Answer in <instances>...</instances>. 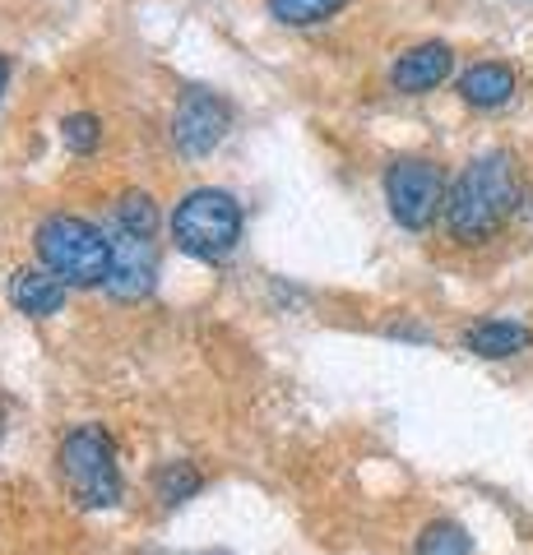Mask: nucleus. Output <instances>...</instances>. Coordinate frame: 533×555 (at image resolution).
I'll use <instances>...</instances> for the list:
<instances>
[{
  "instance_id": "nucleus-1",
  "label": "nucleus",
  "mask_w": 533,
  "mask_h": 555,
  "mask_svg": "<svg viewBox=\"0 0 533 555\" xmlns=\"http://www.w3.org/2000/svg\"><path fill=\"white\" fill-rule=\"evenodd\" d=\"M520 208V167L506 149L478 153V158L459 171L445 190V232L459 246H483L510 222V214Z\"/></svg>"
},
{
  "instance_id": "nucleus-2",
  "label": "nucleus",
  "mask_w": 533,
  "mask_h": 555,
  "mask_svg": "<svg viewBox=\"0 0 533 555\" xmlns=\"http://www.w3.org/2000/svg\"><path fill=\"white\" fill-rule=\"evenodd\" d=\"M56 473L79 509H116L126 495L122 467H116V444L102 422H84L65 430L56 449Z\"/></svg>"
},
{
  "instance_id": "nucleus-3",
  "label": "nucleus",
  "mask_w": 533,
  "mask_h": 555,
  "mask_svg": "<svg viewBox=\"0 0 533 555\" xmlns=\"http://www.w3.org/2000/svg\"><path fill=\"white\" fill-rule=\"evenodd\" d=\"M38 259L47 273H56L65 287H98L107 283L112 269V236H102L93 222L71 218V214H51L38 222Z\"/></svg>"
},
{
  "instance_id": "nucleus-4",
  "label": "nucleus",
  "mask_w": 533,
  "mask_h": 555,
  "mask_svg": "<svg viewBox=\"0 0 533 555\" xmlns=\"http://www.w3.org/2000/svg\"><path fill=\"white\" fill-rule=\"evenodd\" d=\"M172 241H177L181 255L214 264V259L232 255V246L242 241V204L228 190H191L172 214Z\"/></svg>"
},
{
  "instance_id": "nucleus-5",
  "label": "nucleus",
  "mask_w": 533,
  "mask_h": 555,
  "mask_svg": "<svg viewBox=\"0 0 533 555\" xmlns=\"http://www.w3.org/2000/svg\"><path fill=\"white\" fill-rule=\"evenodd\" d=\"M445 177L432 158H394L385 167V204L390 218L408 232H427L445 208Z\"/></svg>"
},
{
  "instance_id": "nucleus-6",
  "label": "nucleus",
  "mask_w": 533,
  "mask_h": 555,
  "mask_svg": "<svg viewBox=\"0 0 533 555\" xmlns=\"http://www.w3.org/2000/svg\"><path fill=\"white\" fill-rule=\"evenodd\" d=\"M228 126H232L228 102L218 93L191 89V93H181L177 112H172V144H177V153H186V158H210V153L223 144Z\"/></svg>"
},
{
  "instance_id": "nucleus-7",
  "label": "nucleus",
  "mask_w": 533,
  "mask_h": 555,
  "mask_svg": "<svg viewBox=\"0 0 533 555\" xmlns=\"http://www.w3.org/2000/svg\"><path fill=\"white\" fill-rule=\"evenodd\" d=\"M153 278H158V255H153L149 236H130L116 228L112 232V269H107V297L116 301H140L153 292Z\"/></svg>"
},
{
  "instance_id": "nucleus-8",
  "label": "nucleus",
  "mask_w": 533,
  "mask_h": 555,
  "mask_svg": "<svg viewBox=\"0 0 533 555\" xmlns=\"http://www.w3.org/2000/svg\"><path fill=\"white\" fill-rule=\"evenodd\" d=\"M450 69H455L450 42H418V47H408L404 56L394 61L390 83H394V93L418 98V93H432L436 83L450 79Z\"/></svg>"
},
{
  "instance_id": "nucleus-9",
  "label": "nucleus",
  "mask_w": 533,
  "mask_h": 555,
  "mask_svg": "<svg viewBox=\"0 0 533 555\" xmlns=\"http://www.w3.org/2000/svg\"><path fill=\"white\" fill-rule=\"evenodd\" d=\"M515 89H520V79H515V69L506 61H478L459 75V98L478 112L506 107V102L515 98Z\"/></svg>"
},
{
  "instance_id": "nucleus-10",
  "label": "nucleus",
  "mask_w": 533,
  "mask_h": 555,
  "mask_svg": "<svg viewBox=\"0 0 533 555\" xmlns=\"http://www.w3.org/2000/svg\"><path fill=\"white\" fill-rule=\"evenodd\" d=\"M10 306L20 310V315L47 320L65 306V283L47 269H14L10 273Z\"/></svg>"
},
{
  "instance_id": "nucleus-11",
  "label": "nucleus",
  "mask_w": 533,
  "mask_h": 555,
  "mask_svg": "<svg viewBox=\"0 0 533 555\" xmlns=\"http://www.w3.org/2000/svg\"><path fill=\"white\" fill-rule=\"evenodd\" d=\"M533 347V334L520 320H478L464 328V352L483 357V361H506V357H520Z\"/></svg>"
},
{
  "instance_id": "nucleus-12",
  "label": "nucleus",
  "mask_w": 533,
  "mask_h": 555,
  "mask_svg": "<svg viewBox=\"0 0 533 555\" xmlns=\"http://www.w3.org/2000/svg\"><path fill=\"white\" fill-rule=\"evenodd\" d=\"M200 491H204V473L186 459H172L153 473V500H158L163 509H177V505H186V500H195Z\"/></svg>"
},
{
  "instance_id": "nucleus-13",
  "label": "nucleus",
  "mask_w": 533,
  "mask_h": 555,
  "mask_svg": "<svg viewBox=\"0 0 533 555\" xmlns=\"http://www.w3.org/2000/svg\"><path fill=\"white\" fill-rule=\"evenodd\" d=\"M413 551L418 555H473V537L464 524H455V518H432V524L418 532Z\"/></svg>"
},
{
  "instance_id": "nucleus-14",
  "label": "nucleus",
  "mask_w": 533,
  "mask_h": 555,
  "mask_svg": "<svg viewBox=\"0 0 533 555\" xmlns=\"http://www.w3.org/2000/svg\"><path fill=\"white\" fill-rule=\"evenodd\" d=\"M348 5V0H269V14L288 28H312V24H325Z\"/></svg>"
},
{
  "instance_id": "nucleus-15",
  "label": "nucleus",
  "mask_w": 533,
  "mask_h": 555,
  "mask_svg": "<svg viewBox=\"0 0 533 555\" xmlns=\"http://www.w3.org/2000/svg\"><path fill=\"white\" fill-rule=\"evenodd\" d=\"M112 218H116V228L130 236H153V228H158V204H153L144 190H126V195L116 199Z\"/></svg>"
},
{
  "instance_id": "nucleus-16",
  "label": "nucleus",
  "mask_w": 533,
  "mask_h": 555,
  "mask_svg": "<svg viewBox=\"0 0 533 555\" xmlns=\"http://www.w3.org/2000/svg\"><path fill=\"white\" fill-rule=\"evenodd\" d=\"M61 139L71 153H93L102 144V120L93 112H71L61 120Z\"/></svg>"
},
{
  "instance_id": "nucleus-17",
  "label": "nucleus",
  "mask_w": 533,
  "mask_h": 555,
  "mask_svg": "<svg viewBox=\"0 0 533 555\" xmlns=\"http://www.w3.org/2000/svg\"><path fill=\"white\" fill-rule=\"evenodd\" d=\"M5 83H10V61L0 56V98H5Z\"/></svg>"
},
{
  "instance_id": "nucleus-18",
  "label": "nucleus",
  "mask_w": 533,
  "mask_h": 555,
  "mask_svg": "<svg viewBox=\"0 0 533 555\" xmlns=\"http://www.w3.org/2000/svg\"><path fill=\"white\" fill-rule=\"evenodd\" d=\"M0 430H5V408H0Z\"/></svg>"
}]
</instances>
